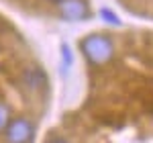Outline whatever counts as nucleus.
I'll use <instances>...</instances> for the list:
<instances>
[{
	"mask_svg": "<svg viewBox=\"0 0 153 143\" xmlns=\"http://www.w3.org/2000/svg\"><path fill=\"white\" fill-rule=\"evenodd\" d=\"M80 51L86 61H90L92 66H104L114 57V43L108 35L92 33L80 41Z\"/></svg>",
	"mask_w": 153,
	"mask_h": 143,
	"instance_id": "nucleus-1",
	"label": "nucleus"
},
{
	"mask_svg": "<svg viewBox=\"0 0 153 143\" xmlns=\"http://www.w3.org/2000/svg\"><path fill=\"white\" fill-rule=\"evenodd\" d=\"M4 143H33L35 139V125L27 117H12L8 127L2 133Z\"/></svg>",
	"mask_w": 153,
	"mask_h": 143,
	"instance_id": "nucleus-2",
	"label": "nucleus"
},
{
	"mask_svg": "<svg viewBox=\"0 0 153 143\" xmlns=\"http://www.w3.org/2000/svg\"><path fill=\"white\" fill-rule=\"evenodd\" d=\"M16 84L25 92H39L41 88H47V76L37 66H25L16 74Z\"/></svg>",
	"mask_w": 153,
	"mask_h": 143,
	"instance_id": "nucleus-3",
	"label": "nucleus"
},
{
	"mask_svg": "<svg viewBox=\"0 0 153 143\" xmlns=\"http://www.w3.org/2000/svg\"><path fill=\"white\" fill-rule=\"evenodd\" d=\"M57 8H59V16L63 21H70V23L84 21V19L90 16V8H88L86 0H63L61 4H57Z\"/></svg>",
	"mask_w": 153,
	"mask_h": 143,
	"instance_id": "nucleus-4",
	"label": "nucleus"
},
{
	"mask_svg": "<svg viewBox=\"0 0 153 143\" xmlns=\"http://www.w3.org/2000/svg\"><path fill=\"white\" fill-rule=\"evenodd\" d=\"M12 121V108L8 102L0 100V135L4 133V129L8 127V123Z\"/></svg>",
	"mask_w": 153,
	"mask_h": 143,
	"instance_id": "nucleus-5",
	"label": "nucleus"
},
{
	"mask_svg": "<svg viewBox=\"0 0 153 143\" xmlns=\"http://www.w3.org/2000/svg\"><path fill=\"white\" fill-rule=\"evenodd\" d=\"M100 19L104 21V23L112 25V27H120L123 25V21H120V16H118L114 10H110V8H106V6H102L100 8Z\"/></svg>",
	"mask_w": 153,
	"mask_h": 143,
	"instance_id": "nucleus-6",
	"label": "nucleus"
},
{
	"mask_svg": "<svg viewBox=\"0 0 153 143\" xmlns=\"http://www.w3.org/2000/svg\"><path fill=\"white\" fill-rule=\"evenodd\" d=\"M61 53H63V68H70L74 57H71V51H70V47H68L65 43L61 45Z\"/></svg>",
	"mask_w": 153,
	"mask_h": 143,
	"instance_id": "nucleus-7",
	"label": "nucleus"
},
{
	"mask_svg": "<svg viewBox=\"0 0 153 143\" xmlns=\"http://www.w3.org/2000/svg\"><path fill=\"white\" fill-rule=\"evenodd\" d=\"M45 143H70L68 139H63V137H49Z\"/></svg>",
	"mask_w": 153,
	"mask_h": 143,
	"instance_id": "nucleus-8",
	"label": "nucleus"
},
{
	"mask_svg": "<svg viewBox=\"0 0 153 143\" xmlns=\"http://www.w3.org/2000/svg\"><path fill=\"white\" fill-rule=\"evenodd\" d=\"M47 2H51V4H61L63 0H47Z\"/></svg>",
	"mask_w": 153,
	"mask_h": 143,
	"instance_id": "nucleus-9",
	"label": "nucleus"
}]
</instances>
